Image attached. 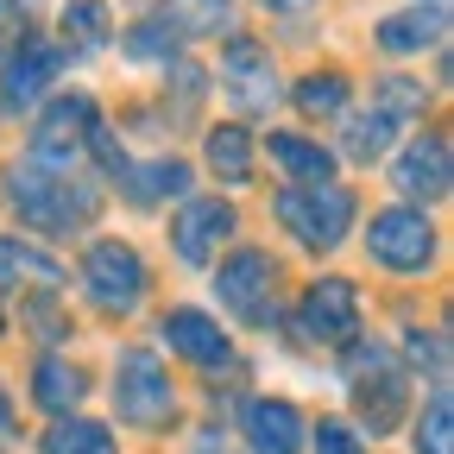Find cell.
I'll use <instances>...</instances> for the list:
<instances>
[{
	"mask_svg": "<svg viewBox=\"0 0 454 454\" xmlns=\"http://www.w3.org/2000/svg\"><path fill=\"white\" fill-rule=\"evenodd\" d=\"M417 454H454V404L448 391H435L417 417Z\"/></svg>",
	"mask_w": 454,
	"mask_h": 454,
	"instance_id": "obj_27",
	"label": "cell"
},
{
	"mask_svg": "<svg viewBox=\"0 0 454 454\" xmlns=\"http://www.w3.org/2000/svg\"><path fill=\"white\" fill-rule=\"evenodd\" d=\"M158 26L170 38H215V32L234 26V0H164Z\"/></svg>",
	"mask_w": 454,
	"mask_h": 454,
	"instance_id": "obj_17",
	"label": "cell"
},
{
	"mask_svg": "<svg viewBox=\"0 0 454 454\" xmlns=\"http://www.w3.org/2000/svg\"><path fill=\"white\" fill-rule=\"evenodd\" d=\"M215 291H221V303L234 309L240 322H271V316H278V303H271V291H278V259L259 253V247L227 253L221 271H215Z\"/></svg>",
	"mask_w": 454,
	"mask_h": 454,
	"instance_id": "obj_4",
	"label": "cell"
},
{
	"mask_svg": "<svg viewBox=\"0 0 454 454\" xmlns=\"http://www.w3.org/2000/svg\"><path fill=\"white\" fill-rule=\"evenodd\" d=\"M391 139H397V121L391 114H348V133H340V152H348L354 164H372V158H385L391 152Z\"/></svg>",
	"mask_w": 454,
	"mask_h": 454,
	"instance_id": "obj_23",
	"label": "cell"
},
{
	"mask_svg": "<svg viewBox=\"0 0 454 454\" xmlns=\"http://www.w3.org/2000/svg\"><path fill=\"white\" fill-rule=\"evenodd\" d=\"M234 227H240V221H234V208H227L221 196H196V202L177 208V221H170V247H177L184 265H208Z\"/></svg>",
	"mask_w": 454,
	"mask_h": 454,
	"instance_id": "obj_12",
	"label": "cell"
},
{
	"mask_svg": "<svg viewBox=\"0 0 454 454\" xmlns=\"http://www.w3.org/2000/svg\"><path fill=\"white\" fill-rule=\"evenodd\" d=\"M26 322L38 328V340H64V334H70V322H64V316H57V303H51V291H38V297L26 303Z\"/></svg>",
	"mask_w": 454,
	"mask_h": 454,
	"instance_id": "obj_30",
	"label": "cell"
},
{
	"mask_svg": "<svg viewBox=\"0 0 454 454\" xmlns=\"http://www.w3.org/2000/svg\"><path fill=\"white\" fill-rule=\"evenodd\" d=\"M158 334H164L184 360H196V366H227V354H234V348H227V334H221V322L202 316V309H164Z\"/></svg>",
	"mask_w": 454,
	"mask_h": 454,
	"instance_id": "obj_15",
	"label": "cell"
},
{
	"mask_svg": "<svg viewBox=\"0 0 454 454\" xmlns=\"http://www.w3.org/2000/svg\"><path fill=\"white\" fill-rule=\"evenodd\" d=\"M423 101H429V95H423V82H411V76H385V82H379V101H372V107H379V114H391V121L404 127L411 114H423Z\"/></svg>",
	"mask_w": 454,
	"mask_h": 454,
	"instance_id": "obj_28",
	"label": "cell"
},
{
	"mask_svg": "<svg viewBox=\"0 0 454 454\" xmlns=\"http://www.w3.org/2000/svg\"><path fill=\"white\" fill-rule=\"evenodd\" d=\"M442 32H448V13H442V7H411V13L379 20V44H385L391 57L429 51V44H442Z\"/></svg>",
	"mask_w": 454,
	"mask_h": 454,
	"instance_id": "obj_18",
	"label": "cell"
},
{
	"mask_svg": "<svg viewBox=\"0 0 454 454\" xmlns=\"http://www.w3.org/2000/svg\"><path fill=\"white\" fill-rule=\"evenodd\" d=\"M278 221L284 234H297L303 247H340L354 227V190L348 184H291L278 190Z\"/></svg>",
	"mask_w": 454,
	"mask_h": 454,
	"instance_id": "obj_2",
	"label": "cell"
},
{
	"mask_svg": "<svg viewBox=\"0 0 454 454\" xmlns=\"http://www.w3.org/2000/svg\"><path fill=\"white\" fill-rule=\"evenodd\" d=\"M297 107L309 114V121H322V114H340V107H348V76H340V70L303 76V82H297Z\"/></svg>",
	"mask_w": 454,
	"mask_h": 454,
	"instance_id": "obj_26",
	"label": "cell"
},
{
	"mask_svg": "<svg viewBox=\"0 0 454 454\" xmlns=\"http://www.w3.org/2000/svg\"><path fill=\"white\" fill-rule=\"evenodd\" d=\"M265 7H284V13H303L309 0H265Z\"/></svg>",
	"mask_w": 454,
	"mask_h": 454,
	"instance_id": "obj_33",
	"label": "cell"
},
{
	"mask_svg": "<svg viewBox=\"0 0 454 454\" xmlns=\"http://www.w3.org/2000/svg\"><path fill=\"white\" fill-rule=\"evenodd\" d=\"M316 435V454H366V442L348 429V423H322V429H309Z\"/></svg>",
	"mask_w": 454,
	"mask_h": 454,
	"instance_id": "obj_31",
	"label": "cell"
},
{
	"mask_svg": "<svg viewBox=\"0 0 454 454\" xmlns=\"http://www.w3.org/2000/svg\"><path fill=\"white\" fill-rule=\"evenodd\" d=\"M20 284H32V291H57L64 271H57L44 253L20 247V240H0V291H20Z\"/></svg>",
	"mask_w": 454,
	"mask_h": 454,
	"instance_id": "obj_21",
	"label": "cell"
},
{
	"mask_svg": "<svg viewBox=\"0 0 454 454\" xmlns=\"http://www.w3.org/2000/svg\"><path fill=\"white\" fill-rule=\"evenodd\" d=\"M0 442H13V404H7V385H0Z\"/></svg>",
	"mask_w": 454,
	"mask_h": 454,
	"instance_id": "obj_32",
	"label": "cell"
},
{
	"mask_svg": "<svg viewBox=\"0 0 454 454\" xmlns=\"http://www.w3.org/2000/svg\"><path fill=\"white\" fill-rule=\"evenodd\" d=\"M32 397H38L44 411L64 417V411L82 404V372H76L70 360H38V372H32Z\"/></svg>",
	"mask_w": 454,
	"mask_h": 454,
	"instance_id": "obj_24",
	"label": "cell"
},
{
	"mask_svg": "<svg viewBox=\"0 0 454 454\" xmlns=\"http://www.w3.org/2000/svg\"><path fill=\"white\" fill-rule=\"evenodd\" d=\"M70 57L57 51L51 38H20V51L7 57V70H0V107L7 114H26L38 107V95L57 82V70H64Z\"/></svg>",
	"mask_w": 454,
	"mask_h": 454,
	"instance_id": "obj_11",
	"label": "cell"
},
{
	"mask_svg": "<svg viewBox=\"0 0 454 454\" xmlns=\"http://www.w3.org/2000/svg\"><path fill=\"white\" fill-rule=\"evenodd\" d=\"M240 435L253 442V454H297L309 429H303L297 404H284V397H247V411H240Z\"/></svg>",
	"mask_w": 454,
	"mask_h": 454,
	"instance_id": "obj_14",
	"label": "cell"
},
{
	"mask_svg": "<svg viewBox=\"0 0 454 454\" xmlns=\"http://www.w3.org/2000/svg\"><path fill=\"white\" fill-rule=\"evenodd\" d=\"M114 411H121V423H139V429L170 423L177 391H170V372L158 366V354L127 348L121 360H114Z\"/></svg>",
	"mask_w": 454,
	"mask_h": 454,
	"instance_id": "obj_3",
	"label": "cell"
},
{
	"mask_svg": "<svg viewBox=\"0 0 454 454\" xmlns=\"http://www.w3.org/2000/svg\"><path fill=\"white\" fill-rule=\"evenodd\" d=\"M89 121H95V101H89V95H57V101L38 114L32 164H44V170H76V152H82Z\"/></svg>",
	"mask_w": 454,
	"mask_h": 454,
	"instance_id": "obj_9",
	"label": "cell"
},
{
	"mask_svg": "<svg viewBox=\"0 0 454 454\" xmlns=\"http://www.w3.org/2000/svg\"><path fill=\"white\" fill-rule=\"evenodd\" d=\"M7 202L20 208V221L44 227V234H70L89 227L101 208V190L82 184L76 170H44V164H13L7 170Z\"/></svg>",
	"mask_w": 454,
	"mask_h": 454,
	"instance_id": "obj_1",
	"label": "cell"
},
{
	"mask_svg": "<svg viewBox=\"0 0 454 454\" xmlns=\"http://www.w3.org/2000/svg\"><path fill=\"white\" fill-rule=\"evenodd\" d=\"M82 284H89V297L101 309H139L145 297V259L127 247V240H95L89 259H82Z\"/></svg>",
	"mask_w": 454,
	"mask_h": 454,
	"instance_id": "obj_6",
	"label": "cell"
},
{
	"mask_svg": "<svg viewBox=\"0 0 454 454\" xmlns=\"http://www.w3.org/2000/svg\"><path fill=\"white\" fill-rule=\"evenodd\" d=\"M170 44H177V38H170L158 20H145V26L127 32V57H139V64H170Z\"/></svg>",
	"mask_w": 454,
	"mask_h": 454,
	"instance_id": "obj_29",
	"label": "cell"
},
{
	"mask_svg": "<svg viewBox=\"0 0 454 454\" xmlns=\"http://www.w3.org/2000/svg\"><path fill=\"white\" fill-rule=\"evenodd\" d=\"M221 89L234 95V107H240V114H271V101H278L271 51H265L259 38L234 32V38H227V51H221Z\"/></svg>",
	"mask_w": 454,
	"mask_h": 454,
	"instance_id": "obj_8",
	"label": "cell"
},
{
	"mask_svg": "<svg viewBox=\"0 0 454 454\" xmlns=\"http://www.w3.org/2000/svg\"><path fill=\"white\" fill-rule=\"evenodd\" d=\"M44 454H121L114 435L101 423H82V417H64L51 435H44Z\"/></svg>",
	"mask_w": 454,
	"mask_h": 454,
	"instance_id": "obj_25",
	"label": "cell"
},
{
	"mask_svg": "<svg viewBox=\"0 0 454 454\" xmlns=\"http://www.w3.org/2000/svg\"><path fill=\"white\" fill-rule=\"evenodd\" d=\"M208 170L221 184H253V133L247 127H215L208 133Z\"/></svg>",
	"mask_w": 454,
	"mask_h": 454,
	"instance_id": "obj_22",
	"label": "cell"
},
{
	"mask_svg": "<svg viewBox=\"0 0 454 454\" xmlns=\"http://www.w3.org/2000/svg\"><path fill=\"white\" fill-rule=\"evenodd\" d=\"M297 334L316 340V348H340V340H354L360 334V297H354V284L348 278L309 284V297L297 309Z\"/></svg>",
	"mask_w": 454,
	"mask_h": 454,
	"instance_id": "obj_10",
	"label": "cell"
},
{
	"mask_svg": "<svg viewBox=\"0 0 454 454\" xmlns=\"http://www.w3.org/2000/svg\"><path fill=\"white\" fill-rule=\"evenodd\" d=\"M271 164L291 184H334V152H322L303 133H271Z\"/></svg>",
	"mask_w": 454,
	"mask_h": 454,
	"instance_id": "obj_19",
	"label": "cell"
},
{
	"mask_svg": "<svg viewBox=\"0 0 454 454\" xmlns=\"http://www.w3.org/2000/svg\"><path fill=\"white\" fill-rule=\"evenodd\" d=\"M121 184H127V202H139V208H158V202H170V196H184V190H190V164H184V158L127 164V170H121Z\"/></svg>",
	"mask_w": 454,
	"mask_h": 454,
	"instance_id": "obj_16",
	"label": "cell"
},
{
	"mask_svg": "<svg viewBox=\"0 0 454 454\" xmlns=\"http://www.w3.org/2000/svg\"><path fill=\"white\" fill-rule=\"evenodd\" d=\"M391 184L404 190V196H423V202H442L448 184H454V170H448V139L442 133H423L404 145V158L391 164Z\"/></svg>",
	"mask_w": 454,
	"mask_h": 454,
	"instance_id": "obj_13",
	"label": "cell"
},
{
	"mask_svg": "<svg viewBox=\"0 0 454 454\" xmlns=\"http://www.w3.org/2000/svg\"><path fill=\"white\" fill-rule=\"evenodd\" d=\"M107 38H114L107 0H70V7H64V38H57V51H64V57H95Z\"/></svg>",
	"mask_w": 454,
	"mask_h": 454,
	"instance_id": "obj_20",
	"label": "cell"
},
{
	"mask_svg": "<svg viewBox=\"0 0 454 454\" xmlns=\"http://www.w3.org/2000/svg\"><path fill=\"white\" fill-rule=\"evenodd\" d=\"M404 385H411L404 366H397L385 348H354V404H360V417H366L372 435L397 429V417H404V397H411Z\"/></svg>",
	"mask_w": 454,
	"mask_h": 454,
	"instance_id": "obj_5",
	"label": "cell"
},
{
	"mask_svg": "<svg viewBox=\"0 0 454 454\" xmlns=\"http://www.w3.org/2000/svg\"><path fill=\"white\" fill-rule=\"evenodd\" d=\"M366 253L391 271H423L435 259V227H429L423 208H379L372 234H366Z\"/></svg>",
	"mask_w": 454,
	"mask_h": 454,
	"instance_id": "obj_7",
	"label": "cell"
}]
</instances>
